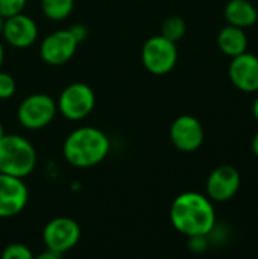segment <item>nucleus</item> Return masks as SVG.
Returning <instances> with one entry per match:
<instances>
[{"label":"nucleus","instance_id":"nucleus-11","mask_svg":"<svg viewBox=\"0 0 258 259\" xmlns=\"http://www.w3.org/2000/svg\"><path fill=\"white\" fill-rule=\"evenodd\" d=\"M29 202V190L23 179L0 173V219L20 214Z\"/></svg>","mask_w":258,"mask_h":259},{"label":"nucleus","instance_id":"nucleus-1","mask_svg":"<svg viewBox=\"0 0 258 259\" xmlns=\"http://www.w3.org/2000/svg\"><path fill=\"white\" fill-rule=\"evenodd\" d=\"M170 223L182 235H210L216 228V211L213 202L196 191H186L172 202Z\"/></svg>","mask_w":258,"mask_h":259},{"label":"nucleus","instance_id":"nucleus-3","mask_svg":"<svg viewBox=\"0 0 258 259\" xmlns=\"http://www.w3.org/2000/svg\"><path fill=\"white\" fill-rule=\"evenodd\" d=\"M36 150L29 140L17 134L0 138V173L24 179L36 167Z\"/></svg>","mask_w":258,"mask_h":259},{"label":"nucleus","instance_id":"nucleus-10","mask_svg":"<svg viewBox=\"0 0 258 259\" xmlns=\"http://www.w3.org/2000/svg\"><path fill=\"white\" fill-rule=\"evenodd\" d=\"M78 46L79 42L70 29L56 30L41 41L40 55L41 59L49 65H62L75 56Z\"/></svg>","mask_w":258,"mask_h":259},{"label":"nucleus","instance_id":"nucleus-13","mask_svg":"<svg viewBox=\"0 0 258 259\" xmlns=\"http://www.w3.org/2000/svg\"><path fill=\"white\" fill-rule=\"evenodd\" d=\"M3 39L15 49H27L38 38V26L35 20L23 12L11 15L5 20Z\"/></svg>","mask_w":258,"mask_h":259},{"label":"nucleus","instance_id":"nucleus-25","mask_svg":"<svg viewBox=\"0 0 258 259\" xmlns=\"http://www.w3.org/2000/svg\"><path fill=\"white\" fill-rule=\"evenodd\" d=\"M252 114H254V118L257 120L258 123V96L255 97L254 103H252Z\"/></svg>","mask_w":258,"mask_h":259},{"label":"nucleus","instance_id":"nucleus-12","mask_svg":"<svg viewBox=\"0 0 258 259\" xmlns=\"http://www.w3.org/2000/svg\"><path fill=\"white\" fill-rule=\"evenodd\" d=\"M231 83L242 93H258V56L245 52L231 58L228 67Z\"/></svg>","mask_w":258,"mask_h":259},{"label":"nucleus","instance_id":"nucleus-18","mask_svg":"<svg viewBox=\"0 0 258 259\" xmlns=\"http://www.w3.org/2000/svg\"><path fill=\"white\" fill-rule=\"evenodd\" d=\"M2 258L3 259H33L32 250L21 243H12L9 246L5 247V250L2 252Z\"/></svg>","mask_w":258,"mask_h":259},{"label":"nucleus","instance_id":"nucleus-4","mask_svg":"<svg viewBox=\"0 0 258 259\" xmlns=\"http://www.w3.org/2000/svg\"><path fill=\"white\" fill-rule=\"evenodd\" d=\"M56 114V100L49 94L36 93L21 100L17 109V120L27 131H40L47 127Z\"/></svg>","mask_w":258,"mask_h":259},{"label":"nucleus","instance_id":"nucleus-15","mask_svg":"<svg viewBox=\"0 0 258 259\" xmlns=\"http://www.w3.org/2000/svg\"><path fill=\"white\" fill-rule=\"evenodd\" d=\"M225 18L228 24L246 29L257 23L258 11L249 0H230L225 6Z\"/></svg>","mask_w":258,"mask_h":259},{"label":"nucleus","instance_id":"nucleus-7","mask_svg":"<svg viewBox=\"0 0 258 259\" xmlns=\"http://www.w3.org/2000/svg\"><path fill=\"white\" fill-rule=\"evenodd\" d=\"M81 240V228L76 220L70 217L52 219L43 229L44 247L64 255L73 250Z\"/></svg>","mask_w":258,"mask_h":259},{"label":"nucleus","instance_id":"nucleus-19","mask_svg":"<svg viewBox=\"0 0 258 259\" xmlns=\"http://www.w3.org/2000/svg\"><path fill=\"white\" fill-rule=\"evenodd\" d=\"M15 90H17L15 79L9 73L0 70V100H6L12 97Z\"/></svg>","mask_w":258,"mask_h":259},{"label":"nucleus","instance_id":"nucleus-17","mask_svg":"<svg viewBox=\"0 0 258 259\" xmlns=\"http://www.w3.org/2000/svg\"><path fill=\"white\" fill-rule=\"evenodd\" d=\"M186 32H187V24H186L184 18H181L178 15H172L163 21L160 35H163L164 38H167L173 42H178L184 38Z\"/></svg>","mask_w":258,"mask_h":259},{"label":"nucleus","instance_id":"nucleus-24","mask_svg":"<svg viewBox=\"0 0 258 259\" xmlns=\"http://www.w3.org/2000/svg\"><path fill=\"white\" fill-rule=\"evenodd\" d=\"M251 150H252V153L258 158V132L254 135V138L251 141Z\"/></svg>","mask_w":258,"mask_h":259},{"label":"nucleus","instance_id":"nucleus-8","mask_svg":"<svg viewBox=\"0 0 258 259\" xmlns=\"http://www.w3.org/2000/svg\"><path fill=\"white\" fill-rule=\"evenodd\" d=\"M240 185L242 178L236 167L219 165L208 175L205 185L207 197L213 203H225L239 193Z\"/></svg>","mask_w":258,"mask_h":259},{"label":"nucleus","instance_id":"nucleus-5","mask_svg":"<svg viewBox=\"0 0 258 259\" xmlns=\"http://www.w3.org/2000/svg\"><path fill=\"white\" fill-rule=\"evenodd\" d=\"M56 106L58 112L64 118L70 121H81L93 112L96 106V94L90 85L84 82H73L61 91Z\"/></svg>","mask_w":258,"mask_h":259},{"label":"nucleus","instance_id":"nucleus-26","mask_svg":"<svg viewBox=\"0 0 258 259\" xmlns=\"http://www.w3.org/2000/svg\"><path fill=\"white\" fill-rule=\"evenodd\" d=\"M3 59H5V47L0 41V70H2V64H3Z\"/></svg>","mask_w":258,"mask_h":259},{"label":"nucleus","instance_id":"nucleus-23","mask_svg":"<svg viewBox=\"0 0 258 259\" xmlns=\"http://www.w3.org/2000/svg\"><path fill=\"white\" fill-rule=\"evenodd\" d=\"M59 256H62V255H59V253H56V252H53V250H49V249H46L38 258L40 259H58Z\"/></svg>","mask_w":258,"mask_h":259},{"label":"nucleus","instance_id":"nucleus-20","mask_svg":"<svg viewBox=\"0 0 258 259\" xmlns=\"http://www.w3.org/2000/svg\"><path fill=\"white\" fill-rule=\"evenodd\" d=\"M27 0H0V15L5 18L23 12Z\"/></svg>","mask_w":258,"mask_h":259},{"label":"nucleus","instance_id":"nucleus-16","mask_svg":"<svg viewBox=\"0 0 258 259\" xmlns=\"http://www.w3.org/2000/svg\"><path fill=\"white\" fill-rule=\"evenodd\" d=\"M75 6V0H41V11L46 18L52 21H62L68 18Z\"/></svg>","mask_w":258,"mask_h":259},{"label":"nucleus","instance_id":"nucleus-9","mask_svg":"<svg viewBox=\"0 0 258 259\" xmlns=\"http://www.w3.org/2000/svg\"><path fill=\"white\" fill-rule=\"evenodd\" d=\"M169 137L172 144L179 152L192 153L202 146L205 132L202 123L196 117L184 114L173 120V123L170 124Z\"/></svg>","mask_w":258,"mask_h":259},{"label":"nucleus","instance_id":"nucleus-6","mask_svg":"<svg viewBox=\"0 0 258 259\" xmlns=\"http://www.w3.org/2000/svg\"><path fill=\"white\" fill-rule=\"evenodd\" d=\"M178 62V47L176 42L164 38L163 35H155L146 39L141 47V64L143 67L157 76L170 73Z\"/></svg>","mask_w":258,"mask_h":259},{"label":"nucleus","instance_id":"nucleus-21","mask_svg":"<svg viewBox=\"0 0 258 259\" xmlns=\"http://www.w3.org/2000/svg\"><path fill=\"white\" fill-rule=\"evenodd\" d=\"M189 249L193 253H204L208 249V235L189 237Z\"/></svg>","mask_w":258,"mask_h":259},{"label":"nucleus","instance_id":"nucleus-27","mask_svg":"<svg viewBox=\"0 0 258 259\" xmlns=\"http://www.w3.org/2000/svg\"><path fill=\"white\" fill-rule=\"evenodd\" d=\"M5 17L3 15H0V38H2V35H3V29H5Z\"/></svg>","mask_w":258,"mask_h":259},{"label":"nucleus","instance_id":"nucleus-2","mask_svg":"<svg viewBox=\"0 0 258 259\" xmlns=\"http://www.w3.org/2000/svg\"><path fill=\"white\" fill-rule=\"evenodd\" d=\"M111 141L108 135L93 126H82L71 131L62 146L65 161L76 168H91L99 165L109 153Z\"/></svg>","mask_w":258,"mask_h":259},{"label":"nucleus","instance_id":"nucleus-14","mask_svg":"<svg viewBox=\"0 0 258 259\" xmlns=\"http://www.w3.org/2000/svg\"><path fill=\"white\" fill-rule=\"evenodd\" d=\"M217 46L224 55L234 58L248 50V35L245 29L227 24L217 33Z\"/></svg>","mask_w":258,"mask_h":259},{"label":"nucleus","instance_id":"nucleus-28","mask_svg":"<svg viewBox=\"0 0 258 259\" xmlns=\"http://www.w3.org/2000/svg\"><path fill=\"white\" fill-rule=\"evenodd\" d=\"M5 134H6V132H5V127H3V123L0 121V138H2Z\"/></svg>","mask_w":258,"mask_h":259},{"label":"nucleus","instance_id":"nucleus-22","mask_svg":"<svg viewBox=\"0 0 258 259\" xmlns=\"http://www.w3.org/2000/svg\"><path fill=\"white\" fill-rule=\"evenodd\" d=\"M70 32L73 33V36L78 39V42L81 44L87 36H88V29H87V26L85 24H82V23H76V24H73L71 27H70Z\"/></svg>","mask_w":258,"mask_h":259}]
</instances>
